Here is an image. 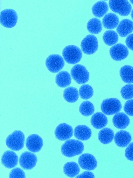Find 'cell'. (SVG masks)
I'll return each instance as SVG.
<instances>
[{
  "label": "cell",
  "mask_w": 133,
  "mask_h": 178,
  "mask_svg": "<svg viewBox=\"0 0 133 178\" xmlns=\"http://www.w3.org/2000/svg\"><path fill=\"white\" fill-rule=\"evenodd\" d=\"M84 146L80 140L74 139H68L62 144L61 148L62 154L68 157H72L81 154Z\"/></svg>",
  "instance_id": "6da1fadb"
},
{
  "label": "cell",
  "mask_w": 133,
  "mask_h": 178,
  "mask_svg": "<svg viewBox=\"0 0 133 178\" xmlns=\"http://www.w3.org/2000/svg\"><path fill=\"white\" fill-rule=\"evenodd\" d=\"M25 140L24 133L21 130H16L7 137L5 142L9 149L13 151H18L23 148Z\"/></svg>",
  "instance_id": "7a4b0ae2"
},
{
  "label": "cell",
  "mask_w": 133,
  "mask_h": 178,
  "mask_svg": "<svg viewBox=\"0 0 133 178\" xmlns=\"http://www.w3.org/2000/svg\"><path fill=\"white\" fill-rule=\"evenodd\" d=\"M63 57L68 63L74 64L78 63L82 56V51L78 47L70 45L66 46L62 51Z\"/></svg>",
  "instance_id": "3957f363"
},
{
  "label": "cell",
  "mask_w": 133,
  "mask_h": 178,
  "mask_svg": "<svg viewBox=\"0 0 133 178\" xmlns=\"http://www.w3.org/2000/svg\"><path fill=\"white\" fill-rule=\"evenodd\" d=\"M45 64L48 70L50 72L56 73L60 71L64 67L65 62L60 55L52 54L49 55L46 58Z\"/></svg>",
  "instance_id": "277c9868"
},
{
  "label": "cell",
  "mask_w": 133,
  "mask_h": 178,
  "mask_svg": "<svg viewBox=\"0 0 133 178\" xmlns=\"http://www.w3.org/2000/svg\"><path fill=\"white\" fill-rule=\"evenodd\" d=\"M122 107L120 101L116 98L105 99L103 101L101 106L102 111L107 115H111L118 113Z\"/></svg>",
  "instance_id": "5b68a950"
},
{
  "label": "cell",
  "mask_w": 133,
  "mask_h": 178,
  "mask_svg": "<svg viewBox=\"0 0 133 178\" xmlns=\"http://www.w3.org/2000/svg\"><path fill=\"white\" fill-rule=\"evenodd\" d=\"M18 17L17 14L14 9L11 8L5 9L0 12V23L6 28H12L16 24Z\"/></svg>",
  "instance_id": "8992f818"
},
{
  "label": "cell",
  "mask_w": 133,
  "mask_h": 178,
  "mask_svg": "<svg viewBox=\"0 0 133 178\" xmlns=\"http://www.w3.org/2000/svg\"><path fill=\"white\" fill-rule=\"evenodd\" d=\"M109 5L112 11L122 16L128 15L131 11V6L127 0H109Z\"/></svg>",
  "instance_id": "52a82bcc"
},
{
  "label": "cell",
  "mask_w": 133,
  "mask_h": 178,
  "mask_svg": "<svg viewBox=\"0 0 133 178\" xmlns=\"http://www.w3.org/2000/svg\"><path fill=\"white\" fill-rule=\"evenodd\" d=\"M71 76L77 84H83L87 82L89 78V73L83 65L80 64L73 66L70 71Z\"/></svg>",
  "instance_id": "ba28073f"
},
{
  "label": "cell",
  "mask_w": 133,
  "mask_h": 178,
  "mask_svg": "<svg viewBox=\"0 0 133 178\" xmlns=\"http://www.w3.org/2000/svg\"><path fill=\"white\" fill-rule=\"evenodd\" d=\"M37 157L34 152L26 151L20 155L19 159V165L23 169L26 170H31L36 165Z\"/></svg>",
  "instance_id": "9c48e42d"
},
{
  "label": "cell",
  "mask_w": 133,
  "mask_h": 178,
  "mask_svg": "<svg viewBox=\"0 0 133 178\" xmlns=\"http://www.w3.org/2000/svg\"><path fill=\"white\" fill-rule=\"evenodd\" d=\"M81 47L83 52L85 54L90 55L94 53L98 47L97 38L93 34L87 35L81 41Z\"/></svg>",
  "instance_id": "30bf717a"
},
{
  "label": "cell",
  "mask_w": 133,
  "mask_h": 178,
  "mask_svg": "<svg viewBox=\"0 0 133 178\" xmlns=\"http://www.w3.org/2000/svg\"><path fill=\"white\" fill-rule=\"evenodd\" d=\"M73 134V129L72 127L65 123L58 125L54 131L56 138L61 141L69 139L72 137Z\"/></svg>",
  "instance_id": "8fae6325"
},
{
  "label": "cell",
  "mask_w": 133,
  "mask_h": 178,
  "mask_svg": "<svg viewBox=\"0 0 133 178\" xmlns=\"http://www.w3.org/2000/svg\"><path fill=\"white\" fill-rule=\"evenodd\" d=\"M43 142L42 138L38 135L33 134L27 138L25 146L29 151L34 153L39 152L43 146Z\"/></svg>",
  "instance_id": "7c38bea8"
},
{
  "label": "cell",
  "mask_w": 133,
  "mask_h": 178,
  "mask_svg": "<svg viewBox=\"0 0 133 178\" xmlns=\"http://www.w3.org/2000/svg\"><path fill=\"white\" fill-rule=\"evenodd\" d=\"M109 53L111 58L114 60L120 61L126 58L129 54L127 47L124 45L118 43L111 47Z\"/></svg>",
  "instance_id": "4fadbf2b"
},
{
  "label": "cell",
  "mask_w": 133,
  "mask_h": 178,
  "mask_svg": "<svg viewBox=\"0 0 133 178\" xmlns=\"http://www.w3.org/2000/svg\"><path fill=\"white\" fill-rule=\"evenodd\" d=\"M79 166L87 170H94L97 166V162L94 156L91 154L85 153L81 154L78 159Z\"/></svg>",
  "instance_id": "5bb4252c"
},
{
  "label": "cell",
  "mask_w": 133,
  "mask_h": 178,
  "mask_svg": "<svg viewBox=\"0 0 133 178\" xmlns=\"http://www.w3.org/2000/svg\"><path fill=\"white\" fill-rule=\"evenodd\" d=\"M18 157L12 150H7L2 155L1 162L2 165L8 169L14 168L18 164Z\"/></svg>",
  "instance_id": "9a60e30c"
},
{
  "label": "cell",
  "mask_w": 133,
  "mask_h": 178,
  "mask_svg": "<svg viewBox=\"0 0 133 178\" xmlns=\"http://www.w3.org/2000/svg\"><path fill=\"white\" fill-rule=\"evenodd\" d=\"M116 31L118 34L121 37L128 36L133 31V22L128 19L122 20L119 23Z\"/></svg>",
  "instance_id": "2e32d148"
},
{
  "label": "cell",
  "mask_w": 133,
  "mask_h": 178,
  "mask_svg": "<svg viewBox=\"0 0 133 178\" xmlns=\"http://www.w3.org/2000/svg\"><path fill=\"white\" fill-rule=\"evenodd\" d=\"M131 140V137L128 132L122 130L117 132L114 137V141L116 144L121 148L126 147Z\"/></svg>",
  "instance_id": "e0dca14e"
},
{
  "label": "cell",
  "mask_w": 133,
  "mask_h": 178,
  "mask_svg": "<svg viewBox=\"0 0 133 178\" xmlns=\"http://www.w3.org/2000/svg\"><path fill=\"white\" fill-rule=\"evenodd\" d=\"M119 21V17L116 14L110 13L104 15L102 19V22L105 28L111 30L117 27Z\"/></svg>",
  "instance_id": "ac0fdd59"
},
{
  "label": "cell",
  "mask_w": 133,
  "mask_h": 178,
  "mask_svg": "<svg viewBox=\"0 0 133 178\" xmlns=\"http://www.w3.org/2000/svg\"><path fill=\"white\" fill-rule=\"evenodd\" d=\"M112 122L114 126L120 129L126 128L129 125L130 122L128 116L123 112L116 113L112 118Z\"/></svg>",
  "instance_id": "d6986e66"
},
{
  "label": "cell",
  "mask_w": 133,
  "mask_h": 178,
  "mask_svg": "<svg viewBox=\"0 0 133 178\" xmlns=\"http://www.w3.org/2000/svg\"><path fill=\"white\" fill-rule=\"evenodd\" d=\"M91 131L88 126L84 125L77 126L75 128L74 135L77 139L86 140L89 139L91 135Z\"/></svg>",
  "instance_id": "ffe728a7"
},
{
  "label": "cell",
  "mask_w": 133,
  "mask_h": 178,
  "mask_svg": "<svg viewBox=\"0 0 133 178\" xmlns=\"http://www.w3.org/2000/svg\"><path fill=\"white\" fill-rule=\"evenodd\" d=\"M90 122L92 126L96 129H100L105 127L108 123V119L103 113L96 112L91 116Z\"/></svg>",
  "instance_id": "44dd1931"
},
{
  "label": "cell",
  "mask_w": 133,
  "mask_h": 178,
  "mask_svg": "<svg viewBox=\"0 0 133 178\" xmlns=\"http://www.w3.org/2000/svg\"><path fill=\"white\" fill-rule=\"evenodd\" d=\"M71 78L70 73L67 71H62L56 75L55 82L57 85L61 88H64L70 85Z\"/></svg>",
  "instance_id": "7402d4cb"
},
{
  "label": "cell",
  "mask_w": 133,
  "mask_h": 178,
  "mask_svg": "<svg viewBox=\"0 0 133 178\" xmlns=\"http://www.w3.org/2000/svg\"><path fill=\"white\" fill-rule=\"evenodd\" d=\"M109 10L108 4L103 1H99L95 3L91 8L92 13L95 17L100 18L104 16Z\"/></svg>",
  "instance_id": "603a6c76"
},
{
  "label": "cell",
  "mask_w": 133,
  "mask_h": 178,
  "mask_svg": "<svg viewBox=\"0 0 133 178\" xmlns=\"http://www.w3.org/2000/svg\"><path fill=\"white\" fill-rule=\"evenodd\" d=\"M63 171L67 176L74 177L79 174L80 169L79 165L74 162H69L66 163L63 167Z\"/></svg>",
  "instance_id": "cb8c5ba5"
},
{
  "label": "cell",
  "mask_w": 133,
  "mask_h": 178,
  "mask_svg": "<svg viewBox=\"0 0 133 178\" xmlns=\"http://www.w3.org/2000/svg\"><path fill=\"white\" fill-rule=\"evenodd\" d=\"M119 74L122 80L128 84L133 83V67L129 65L122 66L119 70Z\"/></svg>",
  "instance_id": "d4e9b609"
},
{
  "label": "cell",
  "mask_w": 133,
  "mask_h": 178,
  "mask_svg": "<svg viewBox=\"0 0 133 178\" xmlns=\"http://www.w3.org/2000/svg\"><path fill=\"white\" fill-rule=\"evenodd\" d=\"M79 93L77 89L73 87L65 88L63 92V97L67 102L73 103L76 101L79 98Z\"/></svg>",
  "instance_id": "484cf974"
},
{
  "label": "cell",
  "mask_w": 133,
  "mask_h": 178,
  "mask_svg": "<svg viewBox=\"0 0 133 178\" xmlns=\"http://www.w3.org/2000/svg\"><path fill=\"white\" fill-rule=\"evenodd\" d=\"M114 136L113 131L110 128L105 127L100 130L98 133V139L102 143L108 144L112 141Z\"/></svg>",
  "instance_id": "4316f807"
},
{
  "label": "cell",
  "mask_w": 133,
  "mask_h": 178,
  "mask_svg": "<svg viewBox=\"0 0 133 178\" xmlns=\"http://www.w3.org/2000/svg\"><path fill=\"white\" fill-rule=\"evenodd\" d=\"M87 28L88 31L91 34H96L101 32L102 26L99 19L94 17L88 21L87 24Z\"/></svg>",
  "instance_id": "83f0119b"
},
{
  "label": "cell",
  "mask_w": 133,
  "mask_h": 178,
  "mask_svg": "<svg viewBox=\"0 0 133 178\" xmlns=\"http://www.w3.org/2000/svg\"><path fill=\"white\" fill-rule=\"evenodd\" d=\"M102 38L104 43L109 46L116 44L118 40L117 33L115 31L112 30L105 31L103 34Z\"/></svg>",
  "instance_id": "f1b7e54d"
},
{
  "label": "cell",
  "mask_w": 133,
  "mask_h": 178,
  "mask_svg": "<svg viewBox=\"0 0 133 178\" xmlns=\"http://www.w3.org/2000/svg\"><path fill=\"white\" fill-rule=\"evenodd\" d=\"M95 108L91 102L85 101L82 102L80 105L79 111L83 116H88L92 115L94 112Z\"/></svg>",
  "instance_id": "f546056e"
},
{
  "label": "cell",
  "mask_w": 133,
  "mask_h": 178,
  "mask_svg": "<svg viewBox=\"0 0 133 178\" xmlns=\"http://www.w3.org/2000/svg\"><path fill=\"white\" fill-rule=\"evenodd\" d=\"M94 93L92 87L90 85L84 84L79 89V94L80 97L84 100H88L91 98Z\"/></svg>",
  "instance_id": "4dcf8cb0"
},
{
  "label": "cell",
  "mask_w": 133,
  "mask_h": 178,
  "mask_svg": "<svg viewBox=\"0 0 133 178\" xmlns=\"http://www.w3.org/2000/svg\"><path fill=\"white\" fill-rule=\"evenodd\" d=\"M121 95L122 98L125 100L133 98V84H127L124 86L120 91Z\"/></svg>",
  "instance_id": "1f68e13d"
},
{
  "label": "cell",
  "mask_w": 133,
  "mask_h": 178,
  "mask_svg": "<svg viewBox=\"0 0 133 178\" xmlns=\"http://www.w3.org/2000/svg\"><path fill=\"white\" fill-rule=\"evenodd\" d=\"M10 178H25L26 176L23 170L19 167H16L12 169L9 174Z\"/></svg>",
  "instance_id": "d6a6232c"
},
{
  "label": "cell",
  "mask_w": 133,
  "mask_h": 178,
  "mask_svg": "<svg viewBox=\"0 0 133 178\" xmlns=\"http://www.w3.org/2000/svg\"><path fill=\"white\" fill-rule=\"evenodd\" d=\"M124 111L128 115L133 116V99L127 101L123 106Z\"/></svg>",
  "instance_id": "836d02e7"
},
{
  "label": "cell",
  "mask_w": 133,
  "mask_h": 178,
  "mask_svg": "<svg viewBox=\"0 0 133 178\" xmlns=\"http://www.w3.org/2000/svg\"><path fill=\"white\" fill-rule=\"evenodd\" d=\"M125 155L127 159L133 161V142L130 143L126 149Z\"/></svg>",
  "instance_id": "e575fe53"
},
{
  "label": "cell",
  "mask_w": 133,
  "mask_h": 178,
  "mask_svg": "<svg viewBox=\"0 0 133 178\" xmlns=\"http://www.w3.org/2000/svg\"><path fill=\"white\" fill-rule=\"evenodd\" d=\"M125 42L127 47L130 50L133 51V33L128 36Z\"/></svg>",
  "instance_id": "d590c367"
},
{
  "label": "cell",
  "mask_w": 133,
  "mask_h": 178,
  "mask_svg": "<svg viewBox=\"0 0 133 178\" xmlns=\"http://www.w3.org/2000/svg\"><path fill=\"white\" fill-rule=\"evenodd\" d=\"M95 176L94 174L92 172L89 171H85L81 174L77 175L76 178H94Z\"/></svg>",
  "instance_id": "8d00e7d4"
},
{
  "label": "cell",
  "mask_w": 133,
  "mask_h": 178,
  "mask_svg": "<svg viewBox=\"0 0 133 178\" xmlns=\"http://www.w3.org/2000/svg\"><path fill=\"white\" fill-rule=\"evenodd\" d=\"M131 16L132 19L133 20V9L131 11Z\"/></svg>",
  "instance_id": "74e56055"
},
{
  "label": "cell",
  "mask_w": 133,
  "mask_h": 178,
  "mask_svg": "<svg viewBox=\"0 0 133 178\" xmlns=\"http://www.w3.org/2000/svg\"><path fill=\"white\" fill-rule=\"evenodd\" d=\"M129 1L133 5V0H130Z\"/></svg>",
  "instance_id": "f35d334b"
}]
</instances>
